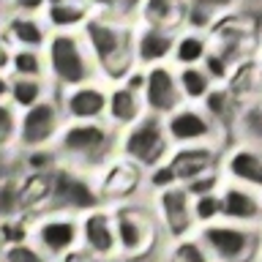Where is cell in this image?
<instances>
[{"label":"cell","mask_w":262,"mask_h":262,"mask_svg":"<svg viewBox=\"0 0 262 262\" xmlns=\"http://www.w3.org/2000/svg\"><path fill=\"white\" fill-rule=\"evenodd\" d=\"M188 3L202 6V8H208V11L219 14V11H227L229 6H235V0H188Z\"/></svg>","instance_id":"obj_38"},{"label":"cell","mask_w":262,"mask_h":262,"mask_svg":"<svg viewBox=\"0 0 262 262\" xmlns=\"http://www.w3.org/2000/svg\"><path fill=\"white\" fill-rule=\"evenodd\" d=\"M205 112L210 115V120H227L232 112V93L224 88H213L205 96Z\"/></svg>","instance_id":"obj_26"},{"label":"cell","mask_w":262,"mask_h":262,"mask_svg":"<svg viewBox=\"0 0 262 262\" xmlns=\"http://www.w3.org/2000/svg\"><path fill=\"white\" fill-rule=\"evenodd\" d=\"M221 216L232 224L262 227V191L229 183L221 191Z\"/></svg>","instance_id":"obj_6"},{"label":"cell","mask_w":262,"mask_h":262,"mask_svg":"<svg viewBox=\"0 0 262 262\" xmlns=\"http://www.w3.org/2000/svg\"><path fill=\"white\" fill-rule=\"evenodd\" d=\"M175 262H216L210 249L200 241H183L175 246Z\"/></svg>","instance_id":"obj_28"},{"label":"cell","mask_w":262,"mask_h":262,"mask_svg":"<svg viewBox=\"0 0 262 262\" xmlns=\"http://www.w3.org/2000/svg\"><path fill=\"white\" fill-rule=\"evenodd\" d=\"M8 38L14 44H19V49H44L49 41L41 19H36V16H22V14L8 19Z\"/></svg>","instance_id":"obj_17"},{"label":"cell","mask_w":262,"mask_h":262,"mask_svg":"<svg viewBox=\"0 0 262 262\" xmlns=\"http://www.w3.org/2000/svg\"><path fill=\"white\" fill-rule=\"evenodd\" d=\"M44 82L41 79H30V77H16L11 82V101L16 106H22V110H30V106H36L41 101V96H44Z\"/></svg>","instance_id":"obj_25"},{"label":"cell","mask_w":262,"mask_h":262,"mask_svg":"<svg viewBox=\"0 0 262 262\" xmlns=\"http://www.w3.org/2000/svg\"><path fill=\"white\" fill-rule=\"evenodd\" d=\"M82 235H85V243L93 251H98V254H110L112 246H115L110 216H104V213H93V216H88L85 224H82Z\"/></svg>","instance_id":"obj_21"},{"label":"cell","mask_w":262,"mask_h":262,"mask_svg":"<svg viewBox=\"0 0 262 262\" xmlns=\"http://www.w3.org/2000/svg\"><path fill=\"white\" fill-rule=\"evenodd\" d=\"M47 164H49V159H47L44 153H33V156H30V167L41 169V167H47Z\"/></svg>","instance_id":"obj_42"},{"label":"cell","mask_w":262,"mask_h":262,"mask_svg":"<svg viewBox=\"0 0 262 262\" xmlns=\"http://www.w3.org/2000/svg\"><path fill=\"white\" fill-rule=\"evenodd\" d=\"M110 142V131L96 123H77L69 126L60 137V145L71 156H88V153H101Z\"/></svg>","instance_id":"obj_12"},{"label":"cell","mask_w":262,"mask_h":262,"mask_svg":"<svg viewBox=\"0 0 262 262\" xmlns=\"http://www.w3.org/2000/svg\"><path fill=\"white\" fill-rule=\"evenodd\" d=\"M11 69L16 77L41 79L47 71V60L41 57V49H16L11 57Z\"/></svg>","instance_id":"obj_24"},{"label":"cell","mask_w":262,"mask_h":262,"mask_svg":"<svg viewBox=\"0 0 262 262\" xmlns=\"http://www.w3.org/2000/svg\"><path fill=\"white\" fill-rule=\"evenodd\" d=\"M123 88H128V90H134V93H139V90H145V71H134L131 69L126 77H123Z\"/></svg>","instance_id":"obj_35"},{"label":"cell","mask_w":262,"mask_h":262,"mask_svg":"<svg viewBox=\"0 0 262 262\" xmlns=\"http://www.w3.org/2000/svg\"><path fill=\"white\" fill-rule=\"evenodd\" d=\"M213 19H216V14H213V11H208V8H202V6L188 3V8H186V25L191 30H196V33L208 30L213 25Z\"/></svg>","instance_id":"obj_31"},{"label":"cell","mask_w":262,"mask_h":262,"mask_svg":"<svg viewBox=\"0 0 262 262\" xmlns=\"http://www.w3.org/2000/svg\"><path fill=\"white\" fill-rule=\"evenodd\" d=\"M3 237L8 243H19V241H25V227H22V221H16V224H3Z\"/></svg>","instance_id":"obj_37"},{"label":"cell","mask_w":262,"mask_h":262,"mask_svg":"<svg viewBox=\"0 0 262 262\" xmlns=\"http://www.w3.org/2000/svg\"><path fill=\"white\" fill-rule=\"evenodd\" d=\"M57 123H60V106L55 101H49V98H44L36 106L25 110L22 123H19V142L28 147L49 142L57 131Z\"/></svg>","instance_id":"obj_7"},{"label":"cell","mask_w":262,"mask_h":262,"mask_svg":"<svg viewBox=\"0 0 262 262\" xmlns=\"http://www.w3.org/2000/svg\"><path fill=\"white\" fill-rule=\"evenodd\" d=\"M11 57H14V52L8 49V44L3 38H0V71H6L8 66H11Z\"/></svg>","instance_id":"obj_41"},{"label":"cell","mask_w":262,"mask_h":262,"mask_svg":"<svg viewBox=\"0 0 262 262\" xmlns=\"http://www.w3.org/2000/svg\"><path fill=\"white\" fill-rule=\"evenodd\" d=\"M106 104H110V93H104L93 82L79 85V88H69V93L63 96V112H69L71 118H77L82 123L101 118L106 112Z\"/></svg>","instance_id":"obj_9"},{"label":"cell","mask_w":262,"mask_h":262,"mask_svg":"<svg viewBox=\"0 0 262 262\" xmlns=\"http://www.w3.org/2000/svg\"><path fill=\"white\" fill-rule=\"evenodd\" d=\"M106 112H110L112 123L126 126V123L139 120V115H142V101H139V96L134 93V90H128V88H115L112 93H110Z\"/></svg>","instance_id":"obj_18"},{"label":"cell","mask_w":262,"mask_h":262,"mask_svg":"<svg viewBox=\"0 0 262 262\" xmlns=\"http://www.w3.org/2000/svg\"><path fill=\"white\" fill-rule=\"evenodd\" d=\"M57 3H66V0H47V6H57Z\"/></svg>","instance_id":"obj_45"},{"label":"cell","mask_w":262,"mask_h":262,"mask_svg":"<svg viewBox=\"0 0 262 262\" xmlns=\"http://www.w3.org/2000/svg\"><path fill=\"white\" fill-rule=\"evenodd\" d=\"M202 243L216 262H254L262 251V227L219 221L202 229Z\"/></svg>","instance_id":"obj_3"},{"label":"cell","mask_w":262,"mask_h":262,"mask_svg":"<svg viewBox=\"0 0 262 262\" xmlns=\"http://www.w3.org/2000/svg\"><path fill=\"white\" fill-rule=\"evenodd\" d=\"M118 232H120V243L126 246V249H137L139 243L145 241V229H142V221L137 216H131V213H123L118 219Z\"/></svg>","instance_id":"obj_27"},{"label":"cell","mask_w":262,"mask_h":262,"mask_svg":"<svg viewBox=\"0 0 262 262\" xmlns=\"http://www.w3.org/2000/svg\"><path fill=\"white\" fill-rule=\"evenodd\" d=\"M178 85L186 98H191V101L202 98L205 101V96L213 90V79L202 66H183V69H178Z\"/></svg>","instance_id":"obj_22"},{"label":"cell","mask_w":262,"mask_h":262,"mask_svg":"<svg viewBox=\"0 0 262 262\" xmlns=\"http://www.w3.org/2000/svg\"><path fill=\"white\" fill-rule=\"evenodd\" d=\"M52 196H57V202H60V205H69V208H77V210L93 208V205L98 202L96 200V191L90 188L88 180H82L79 175L66 172V169L55 175Z\"/></svg>","instance_id":"obj_13"},{"label":"cell","mask_w":262,"mask_h":262,"mask_svg":"<svg viewBox=\"0 0 262 262\" xmlns=\"http://www.w3.org/2000/svg\"><path fill=\"white\" fill-rule=\"evenodd\" d=\"M175 180H178V178H175V172H172L169 164H167V167H159V169L150 175V183H153V186H172Z\"/></svg>","instance_id":"obj_36"},{"label":"cell","mask_w":262,"mask_h":262,"mask_svg":"<svg viewBox=\"0 0 262 262\" xmlns=\"http://www.w3.org/2000/svg\"><path fill=\"white\" fill-rule=\"evenodd\" d=\"M216 186H219V178L213 175V172H208V175H200V178L188 180V188H186V191L202 196V194H213V188H216Z\"/></svg>","instance_id":"obj_34"},{"label":"cell","mask_w":262,"mask_h":262,"mask_svg":"<svg viewBox=\"0 0 262 262\" xmlns=\"http://www.w3.org/2000/svg\"><path fill=\"white\" fill-rule=\"evenodd\" d=\"M202 69L210 74V79L213 82H224L229 77V57L224 52H208V57H205V63H202Z\"/></svg>","instance_id":"obj_30"},{"label":"cell","mask_w":262,"mask_h":262,"mask_svg":"<svg viewBox=\"0 0 262 262\" xmlns=\"http://www.w3.org/2000/svg\"><path fill=\"white\" fill-rule=\"evenodd\" d=\"M161 208H164V219H167L172 235H183L186 229L191 227L194 208H191V202H188L186 188H169V191H164Z\"/></svg>","instance_id":"obj_16"},{"label":"cell","mask_w":262,"mask_h":262,"mask_svg":"<svg viewBox=\"0 0 262 262\" xmlns=\"http://www.w3.org/2000/svg\"><path fill=\"white\" fill-rule=\"evenodd\" d=\"M145 106L153 115H172L178 110L180 98V85H178V74L167 69V66H150L145 69Z\"/></svg>","instance_id":"obj_5"},{"label":"cell","mask_w":262,"mask_h":262,"mask_svg":"<svg viewBox=\"0 0 262 262\" xmlns=\"http://www.w3.org/2000/svg\"><path fill=\"white\" fill-rule=\"evenodd\" d=\"M14 6L19 8V11H25V14H36V11H41V8L47 6V0H14Z\"/></svg>","instance_id":"obj_40"},{"label":"cell","mask_w":262,"mask_h":262,"mask_svg":"<svg viewBox=\"0 0 262 262\" xmlns=\"http://www.w3.org/2000/svg\"><path fill=\"white\" fill-rule=\"evenodd\" d=\"M85 41L96 66H101L106 77H126L134 69V33L126 25L88 19Z\"/></svg>","instance_id":"obj_1"},{"label":"cell","mask_w":262,"mask_h":262,"mask_svg":"<svg viewBox=\"0 0 262 262\" xmlns=\"http://www.w3.org/2000/svg\"><path fill=\"white\" fill-rule=\"evenodd\" d=\"M167 126H161L159 118H142L134 128H128L123 139V153L139 164H153L167 150Z\"/></svg>","instance_id":"obj_4"},{"label":"cell","mask_w":262,"mask_h":262,"mask_svg":"<svg viewBox=\"0 0 262 262\" xmlns=\"http://www.w3.org/2000/svg\"><path fill=\"white\" fill-rule=\"evenodd\" d=\"M11 128H14V112H11V106L0 104V137H6Z\"/></svg>","instance_id":"obj_39"},{"label":"cell","mask_w":262,"mask_h":262,"mask_svg":"<svg viewBox=\"0 0 262 262\" xmlns=\"http://www.w3.org/2000/svg\"><path fill=\"white\" fill-rule=\"evenodd\" d=\"M167 134L175 142H202V139L213 137V120L208 112L183 106L167 118Z\"/></svg>","instance_id":"obj_10"},{"label":"cell","mask_w":262,"mask_h":262,"mask_svg":"<svg viewBox=\"0 0 262 262\" xmlns=\"http://www.w3.org/2000/svg\"><path fill=\"white\" fill-rule=\"evenodd\" d=\"M210 52V44H208V38L202 36V33H183V36H178L175 38V63H180V69L183 66H200L205 63V57H208Z\"/></svg>","instance_id":"obj_20"},{"label":"cell","mask_w":262,"mask_h":262,"mask_svg":"<svg viewBox=\"0 0 262 262\" xmlns=\"http://www.w3.org/2000/svg\"><path fill=\"white\" fill-rule=\"evenodd\" d=\"M216 164V153L210 147H180L172 153L169 167L180 180H194L200 175H208L210 167Z\"/></svg>","instance_id":"obj_14"},{"label":"cell","mask_w":262,"mask_h":262,"mask_svg":"<svg viewBox=\"0 0 262 262\" xmlns=\"http://www.w3.org/2000/svg\"><path fill=\"white\" fill-rule=\"evenodd\" d=\"M47 69L60 88L88 85L96 74V60L85 38L74 33H52L47 41Z\"/></svg>","instance_id":"obj_2"},{"label":"cell","mask_w":262,"mask_h":262,"mask_svg":"<svg viewBox=\"0 0 262 262\" xmlns=\"http://www.w3.org/2000/svg\"><path fill=\"white\" fill-rule=\"evenodd\" d=\"M186 8H188L186 0H145L142 16H145V25L175 33L178 25L186 22Z\"/></svg>","instance_id":"obj_15"},{"label":"cell","mask_w":262,"mask_h":262,"mask_svg":"<svg viewBox=\"0 0 262 262\" xmlns=\"http://www.w3.org/2000/svg\"><path fill=\"white\" fill-rule=\"evenodd\" d=\"M6 96H11V82H8L3 77V71H0V98H6Z\"/></svg>","instance_id":"obj_43"},{"label":"cell","mask_w":262,"mask_h":262,"mask_svg":"<svg viewBox=\"0 0 262 262\" xmlns=\"http://www.w3.org/2000/svg\"><path fill=\"white\" fill-rule=\"evenodd\" d=\"M224 172L232 183L262 191V150L251 145L235 147L224 161Z\"/></svg>","instance_id":"obj_8"},{"label":"cell","mask_w":262,"mask_h":262,"mask_svg":"<svg viewBox=\"0 0 262 262\" xmlns=\"http://www.w3.org/2000/svg\"><path fill=\"white\" fill-rule=\"evenodd\" d=\"M175 52V33L164 30V28H153L145 25L142 30L134 36V60L150 66H161V60Z\"/></svg>","instance_id":"obj_11"},{"label":"cell","mask_w":262,"mask_h":262,"mask_svg":"<svg viewBox=\"0 0 262 262\" xmlns=\"http://www.w3.org/2000/svg\"><path fill=\"white\" fill-rule=\"evenodd\" d=\"M221 216V194H202L194 202V219L202 224H213V219Z\"/></svg>","instance_id":"obj_29"},{"label":"cell","mask_w":262,"mask_h":262,"mask_svg":"<svg viewBox=\"0 0 262 262\" xmlns=\"http://www.w3.org/2000/svg\"><path fill=\"white\" fill-rule=\"evenodd\" d=\"M85 259H90V257H85V254H71V262H85Z\"/></svg>","instance_id":"obj_44"},{"label":"cell","mask_w":262,"mask_h":262,"mask_svg":"<svg viewBox=\"0 0 262 262\" xmlns=\"http://www.w3.org/2000/svg\"><path fill=\"white\" fill-rule=\"evenodd\" d=\"M6 262H47L36 249H30V246H25V243H16L11 251L6 254Z\"/></svg>","instance_id":"obj_33"},{"label":"cell","mask_w":262,"mask_h":262,"mask_svg":"<svg viewBox=\"0 0 262 262\" xmlns=\"http://www.w3.org/2000/svg\"><path fill=\"white\" fill-rule=\"evenodd\" d=\"M22 205V188L16 183H3L0 186V213H14Z\"/></svg>","instance_id":"obj_32"},{"label":"cell","mask_w":262,"mask_h":262,"mask_svg":"<svg viewBox=\"0 0 262 262\" xmlns=\"http://www.w3.org/2000/svg\"><path fill=\"white\" fill-rule=\"evenodd\" d=\"M38 237L49 251L60 254L71 249V243L77 241V227H74V221H47V224H41Z\"/></svg>","instance_id":"obj_23"},{"label":"cell","mask_w":262,"mask_h":262,"mask_svg":"<svg viewBox=\"0 0 262 262\" xmlns=\"http://www.w3.org/2000/svg\"><path fill=\"white\" fill-rule=\"evenodd\" d=\"M47 22L49 28H55V33H71L79 25H88V8L82 3H74V0L47 6Z\"/></svg>","instance_id":"obj_19"}]
</instances>
